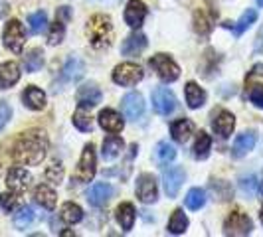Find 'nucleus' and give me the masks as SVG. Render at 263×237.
<instances>
[{"mask_svg": "<svg viewBox=\"0 0 263 237\" xmlns=\"http://www.w3.org/2000/svg\"><path fill=\"white\" fill-rule=\"evenodd\" d=\"M146 14L148 10H146V4L143 0H129V4L125 8V22L133 30H139L145 22Z\"/></svg>", "mask_w": 263, "mask_h": 237, "instance_id": "12", "label": "nucleus"}, {"mask_svg": "<svg viewBox=\"0 0 263 237\" xmlns=\"http://www.w3.org/2000/svg\"><path fill=\"white\" fill-rule=\"evenodd\" d=\"M20 79V67L16 62H4L0 64V89H8L18 83Z\"/></svg>", "mask_w": 263, "mask_h": 237, "instance_id": "18", "label": "nucleus"}, {"mask_svg": "<svg viewBox=\"0 0 263 237\" xmlns=\"http://www.w3.org/2000/svg\"><path fill=\"white\" fill-rule=\"evenodd\" d=\"M255 143H257V134H255V131L241 132V134H237L236 143H234V146H232V154H234L236 158L246 156L248 152L253 150Z\"/></svg>", "mask_w": 263, "mask_h": 237, "instance_id": "17", "label": "nucleus"}, {"mask_svg": "<svg viewBox=\"0 0 263 237\" xmlns=\"http://www.w3.org/2000/svg\"><path fill=\"white\" fill-rule=\"evenodd\" d=\"M210 148H212V139L210 134L206 132H200L196 139V145H194V156L198 160H206L208 154H210Z\"/></svg>", "mask_w": 263, "mask_h": 237, "instance_id": "33", "label": "nucleus"}, {"mask_svg": "<svg viewBox=\"0 0 263 237\" xmlns=\"http://www.w3.org/2000/svg\"><path fill=\"white\" fill-rule=\"evenodd\" d=\"M255 20H257V10L248 8L246 12L241 14V18L236 22V26H234V34H236V36H241V34H243V32H246V30H248Z\"/></svg>", "mask_w": 263, "mask_h": 237, "instance_id": "37", "label": "nucleus"}, {"mask_svg": "<svg viewBox=\"0 0 263 237\" xmlns=\"http://www.w3.org/2000/svg\"><path fill=\"white\" fill-rule=\"evenodd\" d=\"M171 132H172V139L176 143H182L184 145L186 141L192 136V132H194V125L188 118H178V121H174L171 125Z\"/></svg>", "mask_w": 263, "mask_h": 237, "instance_id": "22", "label": "nucleus"}, {"mask_svg": "<svg viewBox=\"0 0 263 237\" xmlns=\"http://www.w3.org/2000/svg\"><path fill=\"white\" fill-rule=\"evenodd\" d=\"M186 227H188V218H186V213L182 210H176L172 213V218L168 220V231L174 233V235H180V233H184Z\"/></svg>", "mask_w": 263, "mask_h": 237, "instance_id": "32", "label": "nucleus"}, {"mask_svg": "<svg viewBox=\"0 0 263 237\" xmlns=\"http://www.w3.org/2000/svg\"><path fill=\"white\" fill-rule=\"evenodd\" d=\"M0 206H2V210L4 211H16L20 208V194L18 192H6V194H2L0 196Z\"/></svg>", "mask_w": 263, "mask_h": 237, "instance_id": "39", "label": "nucleus"}, {"mask_svg": "<svg viewBox=\"0 0 263 237\" xmlns=\"http://www.w3.org/2000/svg\"><path fill=\"white\" fill-rule=\"evenodd\" d=\"M48 152V136L44 131H26L18 136L14 143L12 156L18 164L26 166H36L40 164Z\"/></svg>", "mask_w": 263, "mask_h": 237, "instance_id": "1", "label": "nucleus"}, {"mask_svg": "<svg viewBox=\"0 0 263 237\" xmlns=\"http://www.w3.org/2000/svg\"><path fill=\"white\" fill-rule=\"evenodd\" d=\"M76 99H78V105L79 107H95L101 103V91H99V87L95 85V83H85V85H81L76 93Z\"/></svg>", "mask_w": 263, "mask_h": 237, "instance_id": "15", "label": "nucleus"}, {"mask_svg": "<svg viewBox=\"0 0 263 237\" xmlns=\"http://www.w3.org/2000/svg\"><path fill=\"white\" fill-rule=\"evenodd\" d=\"M34 218H36V213L32 210V206H22V208H18L16 213H14V220H12L14 227L22 231V229H26V227L32 225Z\"/></svg>", "mask_w": 263, "mask_h": 237, "instance_id": "29", "label": "nucleus"}, {"mask_svg": "<svg viewBox=\"0 0 263 237\" xmlns=\"http://www.w3.org/2000/svg\"><path fill=\"white\" fill-rule=\"evenodd\" d=\"M257 178L255 176H248V178H241V182H239V188H241V192L246 194V196H255V190H257Z\"/></svg>", "mask_w": 263, "mask_h": 237, "instance_id": "41", "label": "nucleus"}, {"mask_svg": "<svg viewBox=\"0 0 263 237\" xmlns=\"http://www.w3.org/2000/svg\"><path fill=\"white\" fill-rule=\"evenodd\" d=\"M184 95H186V103H188L190 109H200V107L206 103V91L198 83H194V81L186 83Z\"/></svg>", "mask_w": 263, "mask_h": 237, "instance_id": "23", "label": "nucleus"}, {"mask_svg": "<svg viewBox=\"0 0 263 237\" xmlns=\"http://www.w3.org/2000/svg\"><path fill=\"white\" fill-rule=\"evenodd\" d=\"M184 182V170L180 166H168L162 172V184L168 198H176L180 192V186Z\"/></svg>", "mask_w": 263, "mask_h": 237, "instance_id": "11", "label": "nucleus"}, {"mask_svg": "<svg viewBox=\"0 0 263 237\" xmlns=\"http://www.w3.org/2000/svg\"><path fill=\"white\" fill-rule=\"evenodd\" d=\"M99 125H101V129H105L107 132H121L123 127H125L121 115H119L117 111H113V109H103V111L99 113Z\"/></svg>", "mask_w": 263, "mask_h": 237, "instance_id": "19", "label": "nucleus"}, {"mask_svg": "<svg viewBox=\"0 0 263 237\" xmlns=\"http://www.w3.org/2000/svg\"><path fill=\"white\" fill-rule=\"evenodd\" d=\"M123 141L115 136V134H111V136H107L105 141H103V150H101V156L105 158V160H113V158H117L121 154V150H123Z\"/></svg>", "mask_w": 263, "mask_h": 237, "instance_id": "30", "label": "nucleus"}, {"mask_svg": "<svg viewBox=\"0 0 263 237\" xmlns=\"http://www.w3.org/2000/svg\"><path fill=\"white\" fill-rule=\"evenodd\" d=\"M234 127H236V117L230 113V111H218L216 115H214V121H212V129L216 131L218 136H222V139H228L232 131H234Z\"/></svg>", "mask_w": 263, "mask_h": 237, "instance_id": "14", "label": "nucleus"}, {"mask_svg": "<svg viewBox=\"0 0 263 237\" xmlns=\"http://www.w3.org/2000/svg\"><path fill=\"white\" fill-rule=\"evenodd\" d=\"M30 182H32L30 172H28L26 168H20V166H14L12 170L8 172V176H6L8 188H10L12 192H18V194H22L28 186H30Z\"/></svg>", "mask_w": 263, "mask_h": 237, "instance_id": "16", "label": "nucleus"}, {"mask_svg": "<svg viewBox=\"0 0 263 237\" xmlns=\"http://www.w3.org/2000/svg\"><path fill=\"white\" fill-rule=\"evenodd\" d=\"M204 204H206V192L202 190V188H192L188 194H186V208L188 210H200V208H204Z\"/></svg>", "mask_w": 263, "mask_h": 237, "instance_id": "34", "label": "nucleus"}, {"mask_svg": "<svg viewBox=\"0 0 263 237\" xmlns=\"http://www.w3.org/2000/svg\"><path fill=\"white\" fill-rule=\"evenodd\" d=\"M146 48V38L143 34H131L121 44V53L123 55H139Z\"/></svg>", "mask_w": 263, "mask_h": 237, "instance_id": "21", "label": "nucleus"}, {"mask_svg": "<svg viewBox=\"0 0 263 237\" xmlns=\"http://www.w3.org/2000/svg\"><path fill=\"white\" fill-rule=\"evenodd\" d=\"M2 42L10 52L20 53L24 48V42H26L24 26L18 20H8L6 26H4V32H2Z\"/></svg>", "mask_w": 263, "mask_h": 237, "instance_id": "5", "label": "nucleus"}, {"mask_svg": "<svg viewBox=\"0 0 263 237\" xmlns=\"http://www.w3.org/2000/svg\"><path fill=\"white\" fill-rule=\"evenodd\" d=\"M151 99H153V109L162 117H168L176 109V97L168 87H157L151 95Z\"/></svg>", "mask_w": 263, "mask_h": 237, "instance_id": "8", "label": "nucleus"}, {"mask_svg": "<svg viewBox=\"0 0 263 237\" xmlns=\"http://www.w3.org/2000/svg\"><path fill=\"white\" fill-rule=\"evenodd\" d=\"M22 101H24V105L28 109H32V111H42L44 107H46V93L38 89V87H34V85H30L24 89L22 93Z\"/></svg>", "mask_w": 263, "mask_h": 237, "instance_id": "20", "label": "nucleus"}, {"mask_svg": "<svg viewBox=\"0 0 263 237\" xmlns=\"http://www.w3.org/2000/svg\"><path fill=\"white\" fill-rule=\"evenodd\" d=\"M259 218H261V224H263V208H261V211H259Z\"/></svg>", "mask_w": 263, "mask_h": 237, "instance_id": "45", "label": "nucleus"}, {"mask_svg": "<svg viewBox=\"0 0 263 237\" xmlns=\"http://www.w3.org/2000/svg\"><path fill=\"white\" fill-rule=\"evenodd\" d=\"M255 2H257V4H259V6H263V0H255Z\"/></svg>", "mask_w": 263, "mask_h": 237, "instance_id": "46", "label": "nucleus"}, {"mask_svg": "<svg viewBox=\"0 0 263 237\" xmlns=\"http://www.w3.org/2000/svg\"><path fill=\"white\" fill-rule=\"evenodd\" d=\"M95 172H97V156H95V146L89 143V145H85L83 152H81V158H79V164L73 176H76L78 182L87 184L93 180Z\"/></svg>", "mask_w": 263, "mask_h": 237, "instance_id": "3", "label": "nucleus"}, {"mask_svg": "<svg viewBox=\"0 0 263 237\" xmlns=\"http://www.w3.org/2000/svg\"><path fill=\"white\" fill-rule=\"evenodd\" d=\"M121 109H123V115L129 121H139V118L145 115V99L143 95L137 91L127 93L121 101Z\"/></svg>", "mask_w": 263, "mask_h": 237, "instance_id": "9", "label": "nucleus"}, {"mask_svg": "<svg viewBox=\"0 0 263 237\" xmlns=\"http://www.w3.org/2000/svg\"><path fill=\"white\" fill-rule=\"evenodd\" d=\"M73 127L79 129L81 132H91L93 131V118L89 117V113L83 111V107H79L78 111L73 113Z\"/></svg>", "mask_w": 263, "mask_h": 237, "instance_id": "35", "label": "nucleus"}, {"mask_svg": "<svg viewBox=\"0 0 263 237\" xmlns=\"http://www.w3.org/2000/svg\"><path fill=\"white\" fill-rule=\"evenodd\" d=\"M174 158H176V148L171 143L162 141V143H158L155 146V162H157L160 168H164L166 164H171Z\"/></svg>", "mask_w": 263, "mask_h": 237, "instance_id": "26", "label": "nucleus"}, {"mask_svg": "<svg viewBox=\"0 0 263 237\" xmlns=\"http://www.w3.org/2000/svg\"><path fill=\"white\" fill-rule=\"evenodd\" d=\"M251 229H253V224H251L250 215L243 213V211H232L224 224L226 235L243 237V235H250Z\"/></svg>", "mask_w": 263, "mask_h": 237, "instance_id": "6", "label": "nucleus"}, {"mask_svg": "<svg viewBox=\"0 0 263 237\" xmlns=\"http://www.w3.org/2000/svg\"><path fill=\"white\" fill-rule=\"evenodd\" d=\"M34 200H36V204H40L44 210H53L55 208V202H58V196H55V192H53L50 186L40 184L34 190Z\"/></svg>", "mask_w": 263, "mask_h": 237, "instance_id": "24", "label": "nucleus"}, {"mask_svg": "<svg viewBox=\"0 0 263 237\" xmlns=\"http://www.w3.org/2000/svg\"><path fill=\"white\" fill-rule=\"evenodd\" d=\"M113 2H115V0H113Z\"/></svg>", "mask_w": 263, "mask_h": 237, "instance_id": "47", "label": "nucleus"}, {"mask_svg": "<svg viewBox=\"0 0 263 237\" xmlns=\"http://www.w3.org/2000/svg\"><path fill=\"white\" fill-rule=\"evenodd\" d=\"M28 24H30V32L32 34H42L48 28V14L44 12V10L30 14L28 16Z\"/></svg>", "mask_w": 263, "mask_h": 237, "instance_id": "36", "label": "nucleus"}, {"mask_svg": "<svg viewBox=\"0 0 263 237\" xmlns=\"http://www.w3.org/2000/svg\"><path fill=\"white\" fill-rule=\"evenodd\" d=\"M60 218H62V222H66V224H69V225L79 224V222L83 220V210L79 208L78 204H73V202H66V204L62 206Z\"/></svg>", "mask_w": 263, "mask_h": 237, "instance_id": "27", "label": "nucleus"}, {"mask_svg": "<svg viewBox=\"0 0 263 237\" xmlns=\"http://www.w3.org/2000/svg\"><path fill=\"white\" fill-rule=\"evenodd\" d=\"M143 77H145L143 69L137 66V64H131V62L121 64L113 71V81L117 85H121V87H133V85H137Z\"/></svg>", "mask_w": 263, "mask_h": 237, "instance_id": "7", "label": "nucleus"}, {"mask_svg": "<svg viewBox=\"0 0 263 237\" xmlns=\"http://www.w3.org/2000/svg\"><path fill=\"white\" fill-rule=\"evenodd\" d=\"M42 66H44V53H42V50L34 48V50H30L24 55V67H26L28 73H36V71L42 69Z\"/></svg>", "mask_w": 263, "mask_h": 237, "instance_id": "31", "label": "nucleus"}, {"mask_svg": "<svg viewBox=\"0 0 263 237\" xmlns=\"http://www.w3.org/2000/svg\"><path fill=\"white\" fill-rule=\"evenodd\" d=\"M113 194H115V188L111 184L97 182V184H93L87 190V202L91 204L93 208H101V206H105L107 202L113 198Z\"/></svg>", "mask_w": 263, "mask_h": 237, "instance_id": "13", "label": "nucleus"}, {"mask_svg": "<svg viewBox=\"0 0 263 237\" xmlns=\"http://www.w3.org/2000/svg\"><path fill=\"white\" fill-rule=\"evenodd\" d=\"M62 178H64V168H62L60 164H53V166H50V168L46 170V180H48V182L60 184Z\"/></svg>", "mask_w": 263, "mask_h": 237, "instance_id": "42", "label": "nucleus"}, {"mask_svg": "<svg viewBox=\"0 0 263 237\" xmlns=\"http://www.w3.org/2000/svg\"><path fill=\"white\" fill-rule=\"evenodd\" d=\"M64 36H66V22H64V20H60V18H55V22L50 26V36H48L50 46H58V44H62Z\"/></svg>", "mask_w": 263, "mask_h": 237, "instance_id": "38", "label": "nucleus"}, {"mask_svg": "<svg viewBox=\"0 0 263 237\" xmlns=\"http://www.w3.org/2000/svg\"><path fill=\"white\" fill-rule=\"evenodd\" d=\"M12 117V109L8 103H4V101H0V131L8 125V121Z\"/></svg>", "mask_w": 263, "mask_h": 237, "instance_id": "43", "label": "nucleus"}, {"mask_svg": "<svg viewBox=\"0 0 263 237\" xmlns=\"http://www.w3.org/2000/svg\"><path fill=\"white\" fill-rule=\"evenodd\" d=\"M210 188H212V192L218 196V200H222V202L230 200V196H232V190H230V186L226 184V182H222V180H218V182H212Z\"/></svg>", "mask_w": 263, "mask_h": 237, "instance_id": "40", "label": "nucleus"}, {"mask_svg": "<svg viewBox=\"0 0 263 237\" xmlns=\"http://www.w3.org/2000/svg\"><path fill=\"white\" fill-rule=\"evenodd\" d=\"M250 101L255 107H261L263 109V87H253V89H251Z\"/></svg>", "mask_w": 263, "mask_h": 237, "instance_id": "44", "label": "nucleus"}, {"mask_svg": "<svg viewBox=\"0 0 263 237\" xmlns=\"http://www.w3.org/2000/svg\"><path fill=\"white\" fill-rule=\"evenodd\" d=\"M87 38L95 50H101V48H109L111 46V40H113V24H111V18L105 14H95L87 20Z\"/></svg>", "mask_w": 263, "mask_h": 237, "instance_id": "2", "label": "nucleus"}, {"mask_svg": "<svg viewBox=\"0 0 263 237\" xmlns=\"http://www.w3.org/2000/svg\"><path fill=\"white\" fill-rule=\"evenodd\" d=\"M148 66L153 67L157 71L158 77L162 79V81H166V83H172V81H176V79L180 77V67H178V64L172 57H168L166 53L153 55L148 60Z\"/></svg>", "mask_w": 263, "mask_h": 237, "instance_id": "4", "label": "nucleus"}, {"mask_svg": "<svg viewBox=\"0 0 263 237\" xmlns=\"http://www.w3.org/2000/svg\"><path fill=\"white\" fill-rule=\"evenodd\" d=\"M137 198L143 204H155L158 200V186L153 174H141L137 178Z\"/></svg>", "mask_w": 263, "mask_h": 237, "instance_id": "10", "label": "nucleus"}, {"mask_svg": "<svg viewBox=\"0 0 263 237\" xmlns=\"http://www.w3.org/2000/svg\"><path fill=\"white\" fill-rule=\"evenodd\" d=\"M85 75V64L79 60L78 55H69L64 66V77L67 81H78Z\"/></svg>", "mask_w": 263, "mask_h": 237, "instance_id": "25", "label": "nucleus"}, {"mask_svg": "<svg viewBox=\"0 0 263 237\" xmlns=\"http://www.w3.org/2000/svg\"><path fill=\"white\" fill-rule=\"evenodd\" d=\"M117 222L121 225V229L131 231L135 225V208L133 204H121L117 208Z\"/></svg>", "mask_w": 263, "mask_h": 237, "instance_id": "28", "label": "nucleus"}]
</instances>
